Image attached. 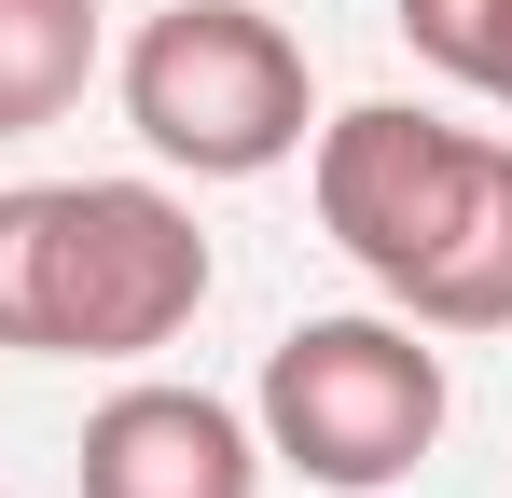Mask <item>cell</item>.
<instances>
[{
  "label": "cell",
  "mask_w": 512,
  "mask_h": 498,
  "mask_svg": "<svg viewBox=\"0 0 512 498\" xmlns=\"http://www.w3.org/2000/svg\"><path fill=\"white\" fill-rule=\"evenodd\" d=\"M319 236L416 332H512V139H471L416 97L319 111L305 139Z\"/></svg>",
  "instance_id": "cell-1"
},
{
  "label": "cell",
  "mask_w": 512,
  "mask_h": 498,
  "mask_svg": "<svg viewBox=\"0 0 512 498\" xmlns=\"http://www.w3.org/2000/svg\"><path fill=\"white\" fill-rule=\"evenodd\" d=\"M402 42L443 83H471L485 111H512V0H402Z\"/></svg>",
  "instance_id": "cell-7"
},
{
  "label": "cell",
  "mask_w": 512,
  "mask_h": 498,
  "mask_svg": "<svg viewBox=\"0 0 512 498\" xmlns=\"http://www.w3.org/2000/svg\"><path fill=\"white\" fill-rule=\"evenodd\" d=\"M125 125L180 180H263L319 139V70L250 0H167L125 42Z\"/></svg>",
  "instance_id": "cell-4"
},
{
  "label": "cell",
  "mask_w": 512,
  "mask_h": 498,
  "mask_svg": "<svg viewBox=\"0 0 512 498\" xmlns=\"http://www.w3.org/2000/svg\"><path fill=\"white\" fill-rule=\"evenodd\" d=\"M457 415V374L402 305H346V319H291L263 346V388H250V429H263V471H305L319 498H388L443 443Z\"/></svg>",
  "instance_id": "cell-3"
},
{
  "label": "cell",
  "mask_w": 512,
  "mask_h": 498,
  "mask_svg": "<svg viewBox=\"0 0 512 498\" xmlns=\"http://www.w3.org/2000/svg\"><path fill=\"white\" fill-rule=\"evenodd\" d=\"M208 236L167 180H14L0 194V346L153 360L208 305Z\"/></svg>",
  "instance_id": "cell-2"
},
{
  "label": "cell",
  "mask_w": 512,
  "mask_h": 498,
  "mask_svg": "<svg viewBox=\"0 0 512 498\" xmlns=\"http://www.w3.org/2000/svg\"><path fill=\"white\" fill-rule=\"evenodd\" d=\"M97 42H111L97 0H0V139H42L84 111Z\"/></svg>",
  "instance_id": "cell-6"
},
{
  "label": "cell",
  "mask_w": 512,
  "mask_h": 498,
  "mask_svg": "<svg viewBox=\"0 0 512 498\" xmlns=\"http://www.w3.org/2000/svg\"><path fill=\"white\" fill-rule=\"evenodd\" d=\"M84 498H263V429L222 388H167V374H139V388H111L84 415Z\"/></svg>",
  "instance_id": "cell-5"
}]
</instances>
